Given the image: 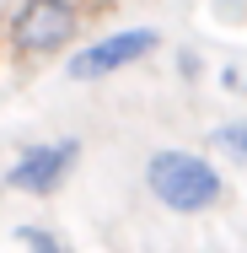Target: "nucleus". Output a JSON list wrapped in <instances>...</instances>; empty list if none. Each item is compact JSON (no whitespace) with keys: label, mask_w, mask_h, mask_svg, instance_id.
Wrapping results in <instances>:
<instances>
[{"label":"nucleus","mask_w":247,"mask_h":253,"mask_svg":"<svg viewBox=\"0 0 247 253\" xmlns=\"http://www.w3.org/2000/svg\"><path fill=\"white\" fill-rule=\"evenodd\" d=\"M210 146L226 151V156H237V162H247V119L242 124H220V129L210 135Z\"/></svg>","instance_id":"5"},{"label":"nucleus","mask_w":247,"mask_h":253,"mask_svg":"<svg viewBox=\"0 0 247 253\" xmlns=\"http://www.w3.org/2000/svg\"><path fill=\"white\" fill-rule=\"evenodd\" d=\"M81 146L75 140H59V146H27L16 156V167H5V189L16 194H54L65 183V172L75 167Z\"/></svg>","instance_id":"3"},{"label":"nucleus","mask_w":247,"mask_h":253,"mask_svg":"<svg viewBox=\"0 0 247 253\" xmlns=\"http://www.w3.org/2000/svg\"><path fill=\"white\" fill-rule=\"evenodd\" d=\"M145 189L167 210L177 215H199L220 200V172L204 162V156H188V151H156L145 167Z\"/></svg>","instance_id":"1"},{"label":"nucleus","mask_w":247,"mask_h":253,"mask_svg":"<svg viewBox=\"0 0 247 253\" xmlns=\"http://www.w3.org/2000/svg\"><path fill=\"white\" fill-rule=\"evenodd\" d=\"M75 5L70 0H22L16 22H11V43L22 54H59L75 38Z\"/></svg>","instance_id":"2"},{"label":"nucleus","mask_w":247,"mask_h":253,"mask_svg":"<svg viewBox=\"0 0 247 253\" xmlns=\"http://www.w3.org/2000/svg\"><path fill=\"white\" fill-rule=\"evenodd\" d=\"M16 243H22V248H33V253H59V237L43 232V226H22V232H16Z\"/></svg>","instance_id":"6"},{"label":"nucleus","mask_w":247,"mask_h":253,"mask_svg":"<svg viewBox=\"0 0 247 253\" xmlns=\"http://www.w3.org/2000/svg\"><path fill=\"white\" fill-rule=\"evenodd\" d=\"M150 49H156V33H150V27L113 33V38H102V43H92V49H81L75 59H70V81H102V76H113V70L145 59Z\"/></svg>","instance_id":"4"}]
</instances>
